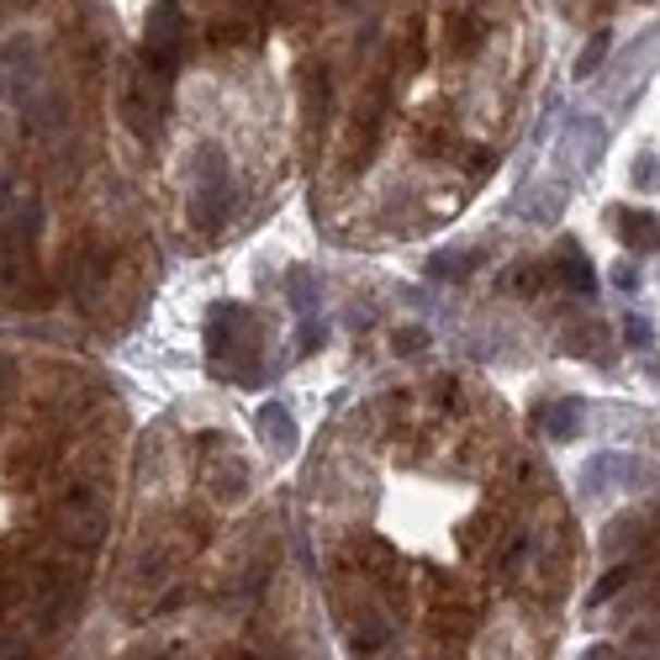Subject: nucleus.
I'll list each match as a JSON object with an SVG mask.
<instances>
[{
    "label": "nucleus",
    "mask_w": 660,
    "mask_h": 660,
    "mask_svg": "<svg viewBox=\"0 0 660 660\" xmlns=\"http://www.w3.org/2000/svg\"><path fill=\"white\" fill-rule=\"evenodd\" d=\"M307 560L344 660H565L582 528L450 376L381 396L317 470Z\"/></svg>",
    "instance_id": "nucleus-1"
},
{
    "label": "nucleus",
    "mask_w": 660,
    "mask_h": 660,
    "mask_svg": "<svg viewBox=\"0 0 660 660\" xmlns=\"http://www.w3.org/2000/svg\"><path fill=\"white\" fill-rule=\"evenodd\" d=\"M74 660H333L313 571L276 513L154 571H106Z\"/></svg>",
    "instance_id": "nucleus-2"
},
{
    "label": "nucleus",
    "mask_w": 660,
    "mask_h": 660,
    "mask_svg": "<svg viewBox=\"0 0 660 660\" xmlns=\"http://www.w3.org/2000/svg\"><path fill=\"white\" fill-rule=\"evenodd\" d=\"M571 660H660V608L608 628V634H597L587 650Z\"/></svg>",
    "instance_id": "nucleus-3"
},
{
    "label": "nucleus",
    "mask_w": 660,
    "mask_h": 660,
    "mask_svg": "<svg viewBox=\"0 0 660 660\" xmlns=\"http://www.w3.org/2000/svg\"><path fill=\"white\" fill-rule=\"evenodd\" d=\"M608 42H613V37H608V33H597V37L587 42V48H582V59H576V80H587V74H597V64L608 59Z\"/></svg>",
    "instance_id": "nucleus-4"
}]
</instances>
